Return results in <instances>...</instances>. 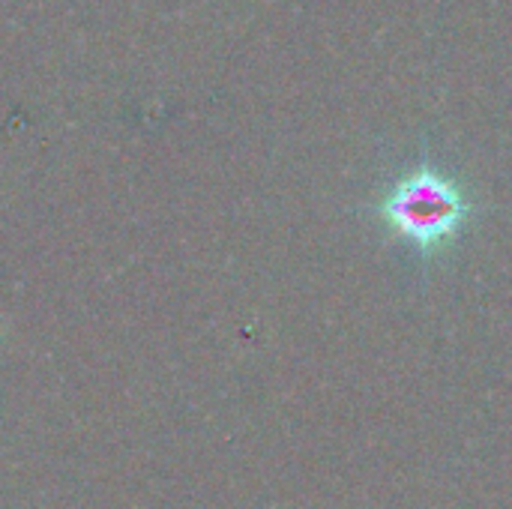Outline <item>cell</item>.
Returning <instances> with one entry per match:
<instances>
[{"instance_id": "6da1fadb", "label": "cell", "mask_w": 512, "mask_h": 509, "mask_svg": "<svg viewBox=\"0 0 512 509\" xmlns=\"http://www.w3.org/2000/svg\"><path fill=\"white\" fill-rule=\"evenodd\" d=\"M369 210L390 240L429 264L459 246L480 204L459 174L420 159L396 174Z\"/></svg>"}]
</instances>
